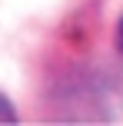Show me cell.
Masks as SVG:
<instances>
[{"label": "cell", "instance_id": "1", "mask_svg": "<svg viewBox=\"0 0 123 126\" xmlns=\"http://www.w3.org/2000/svg\"><path fill=\"white\" fill-rule=\"evenodd\" d=\"M13 120H17V110H13L10 100L0 93V123H13Z\"/></svg>", "mask_w": 123, "mask_h": 126}, {"label": "cell", "instance_id": "2", "mask_svg": "<svg viewBox=\"0 0 123 126\" xmlns=\"http://www.w3.org/2000/svg\"><path fill=\"white\" fill-rule=\"evenodd\" d=\"M117 47L123 50V17H120V27H117Z\"/></svg>", "mask_w": 123, "mask_h": 126}]
</instances>
